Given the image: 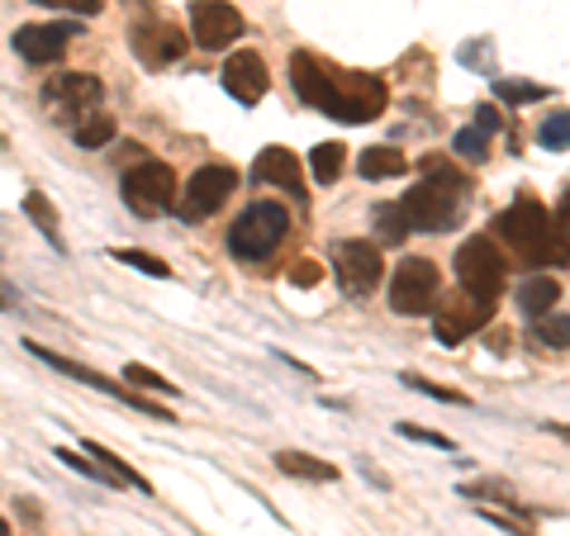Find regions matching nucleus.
<instances>
[{
    "label": "nucleus",
    "mask_w": 570,
    "mask_h": 536,
    "mask_svg": "<svg viewBox=\"0 0 570 536\" xmlns=\"http://www.w3.org/2000/svg\"><path fill=\"white\" fill-rule=\"evenodd\" d=\"M234 190H238V171L224 167V162H209V167H200L190 176L186 195L176 200V214H181L186 224H200V219H209L214 209H224V200Z\"/></svg>",
    "instance_id": "6e6552de"
},
{
    "label": "nucleus",
    "mask_w": 570,
    "mask_h": 536,
    "mask_svg": "<svg viewBox=\"0 0 570 536\" xmlns=\"http://www.w3.org/2000/svg\"><path fill=\"white\" fill-rule=\"evenodd\" d=\"M438 290H442L438 266L428 257H404L395 266V280H390V309L404 318H423V314H433Z\"/></svg>",
    "instance_id": "0eeeda50"
},
{
    "label": "nucleus",
    "mask_w": 570,
    "mask_h": 536,
    "mask_svg": "<svg viewBox=\"0 0 570 536\" xmlns=\"http://www.w3.org/2000/svg\"><path fill=\"white\" fill-rule=\"evenodd\" d=\"M452 148H456V157H466V162H485L490 138L480 133V129H461V133L452 138Z\"/></svg>",
    "instance_id": "cd10ccee"
},
{
    "label": "nucleus",
    "mask_w": 570,
    "mask_h": 536,
    "mask_svg": "<svg viewBox=\"0 0 570 536\" xmlns=\"http://www.w3.org/2000/svg\"><path fill=\"white\" fill-rule=\"evenodd\" d=\"M356 171H362V181H395L409 171V157L400 148H366L356 157Z\"/></svg>",
    "instance_id": "6ab92c4d"
},
{
    "label": "nucleus",
    "mask_w": 570,
    "mask_h": 536,
    "mask_svg": "<svg viewBox=\"0 0 570 536\" xmlns=\"http://www.w3.org/2000/svg\"><path fill=\"white\" fill-rule=\"evenodd\" d=\"M190 33L205 52H224L228 43L243 39V14H238V6H228V0H195Z\"/></svg>",
    "instance_id": "9b49d317"
},
{
    "label": "nucleus",
    "mask_w": 570,
    "mask_h": 536,
    "mask_svg": "<svg viewBox=\"0 0 570 536\" xmlns=\"http://www.w3.org/2000/svg\"><path fill=\"white\" fill-rule=\"evenodd\" d=\"M452 266H456L461 295H471L480 304H494L499 295H504V285H509V261L494 247V238H485V234H475V238L461 242Z\"/></svg>",
    "instance_id": "20e7f679"
},
{
    "label": "nucleus",
    "mask_w": 570,
    "mask_h": 536,
    "mask_svg": "<svg viewBox=\"0 0 570 536\" xmlns=\"http://www.w3.org/2000/svg\"><path fill=\"white\" fill-rule=\"evenodd\" d=\"M119 133V123L110 115H91V119H81L77 129H71V138H77V148H105Z\"/></svg>",
    "instance_id": "393cba45"
},
{
    "label": "nucleus",
    "mask_w": 570,
    "mask_h": 536,
    "mask_svg": "<svg viewBox=\"0 0 570 536\" xmlns=\"http://www.w3.org/2000/svg\"><path fill=\"white\" fill-rule=\"evenodd\" d=\"M24 214H29L33 224H39V234H43V238H48V242H52V247H58V252H62V228H58V209L48 205V195L29 190V195H24Z\"/></svg>",
    "instance_id": "4be33fe9"
},
{
    "label": "nucleus",
    "mask_w": 570,
    "mask_h": 536,
    "mask_svg": "<svg viewBox=\"0 0 570 536\" xmlns=\"http://www.w3.org/2000/svg\"><path fill=\"white\" fill-rule=\"evenodd\" d=\"M219 81H224V91L234 96L238 105H257L266 96V86H272V71H266L262 52L243 48V52H234V58L224 62V77Z\"/></svg>",
    "instance_id": "4468645a"
},
{
    "label": "nucleus",
    "mask_w": 570,
    "mask_h": 536,
    "mask_svg": "<svg viewBox=\"0 0 570 536\" xmlns=\"http://www.w3.org/2000/svg\"><path fill=\"white\" fill-rule=\"evenodd\" d=\"M404 385H414V389H423V395H433V399H448V404H466V395H456V389H442L433 380H423V375H404Z\"/></svg>",
    "instance_id": "2f4dec72"
},
{
    "label": "nucleus",
    "mask_w": 570,
    "mask_h": 536,
    "mask_svg": "<svg viewBox=\"0 0 570 536\" xmlns=\"http://www.w3.org/2000/svg\"><path fill=\"white\" fill-rule=\"evenodd\" d=\"M129 48L142 67L163 71L186 52V33L171 20H163V14H142V20H134V29H129Z\"/></svg>",
    "instance_id": "9d476101"
},
{
    "label": "nucleus",
    "mask_w": 570,
    "mask_h": 536,
    "mask_svg": "<svg viewBox=\"0 0 570 536\" xmlns=\"http://www.w3.org/2000/svg\"><path fill=\"white\" fill-rule=\"evenodd\" d=\"M494 96L509 100V105H532V100H547V86H528V81H494Z\"/></svg>",
    "instance_id": "bb28decb"
},
{
    "label": "nucleus",
    "mask_w": 570,
    "mask_h": 536,
    "mask_svg": "<svg viewBox=\"0 0 570 536\" xmlns=\"http://www.w3.org/2000/svg\"><path fill=\"white\" fill-rule=\"evenodd\" d=\"M0 536H10V523H6V517H0Z\"/></svg>",
    "instance_id": "c9c22d12"
},
{
    "label": "nucleus",
    "mask_w": 570,
    "mask_h": 536,
    "mask_svg": "<svg viewBox=\"0 0 570 536\" xmlns=\"http://www.w3.org/2000/svg\"><path fill=\"white\" fill-rule=\"evenodd\" d=\"M542 142L551 152H566V142H570V129H566V115H551L547 123H542Z\"/></svg>",
    "instance_id": "c756f323"
},
{
    "label": "nucleus",
    "mask_w": 570,
    "mask_h": 536,
    "mask_svg": "<svg viewBox=\"0 0 570 536\" xmlns=\"http://www.w3.org/2000/svg\"><path fill=\"white\" fill-rule=\"evenodd\" d=\"M371 228H376V238H381L385 247H400V242L409 238V224H404L400 205H381L376 214H371Z\"/></svg>",
    "instance_id": "b1692460"
},
{
    "label": "nucleus",
    "mask_w": 570,
    "mask_h": 536,
    "mask_svg": "<svg viewBox=\"0 0 570 536\" xmlns=\"http://www.w3.org/2000/svg\"><path fill=\"white\" fill-rule=\"evenodd\" d=\"M494 234L513 247V257H523L532 266H542L551 257V214L542 200H532V195H519V200L499 214Z\"/></svg>",
    "instance_id": "7ed1b4c3"
},
{
    "label": "nucleus",
    "mask_w": 570,
    "mask_h": 536,
    "mask_svg": "<svg viewBox=\"0 0 570 536\" xmlns=\"http://www.w3.org/2000/svg\"><path fill=\"white\" fill-rule=\"evenodd\" d=\"M314 280H318V266L314 261H299L295 266V285H314Z\"/></svg>",
    "instance_id": "f704fd0d"
},
{
    "label": "nucleus",
    "mask_w": 570,
    "mask_h": 536,
    "mask_svg": "<svg viewBox=\"0 0 570 536\" xmlns=\"http://www.w3.org/2000/svg\"><path fill=\"white\" fill-rule=\"evenodd\" d=\"M291 81H295L299 100L324 110L337 123H371V119H381L390 105V91L381 77H371V71H343L324 58H314V52H295Z\"/></svg>",
    "instance_id": "f257e3e1"
},
{
    "label": "nucleus",
    "mask_w": 570,
    "mask_h": 536,
    "mask_svg": "<svg viewBox=\"0 0 570 536\" xmlns=\"http://www.w3.org/2000/svg\"><path fill=\"white\" fill-rule=\"evenodd\" d=\"M566 337H570V324L566 314H547V318H532V343L542 351H566Z\"/></svg>",
    "instance_id": "5701e85b"
},
{
    "label": "nucleus",
    "mask_w": 570,
    "mask_h": 536,
    "mask_svg": "<svg viewBox=\"0 0 570 536\" xmlns=\"http://www.w3.org/2000/svg\"><path fill=\"white\" fill-rule=\"evenodd\" d=\"M105 96L100 77H86V71H62V77H52L43 86V100L52 110H67V115H91Z\"/></svg>",
    "instance_id": "2eb2a0df"
},
{
    "label": "nucleus",
    "mask_w": 570,
    "mask_h": 536,
    "mask_svg": "<svg viewBox=\"0 0 570 536\" xmlns=\"http://www.w3.org/2000/svg\"><path fill=\"white\" fill-rule=\"evenodd\" d=\"M39 361H48L52 370H62V375H71V380H81V385H91V389H100V395H115V399H124V404H134V408H142V414H157V418H167V408H157V404H148L142 395H134V389H119L110 375H100V370H86L81 361H67V356H58V351H48V347H39V343H24Z\"/></svg>",
    "instance_id": "f8f14e48"
},
{
    "label": "nucleus",
    "mask_w": 570,
    "mask_h": 536,
    "mask_svg": "<svg viewBox=\"0 0 570 536\" xmlns=\"http://www.w3.org/2000/svg\"><path fill=\"white\" fill-rule=\"evenodd\" d=\"M71 39H77V24H20L10 43H14V52H20L24 62L48 67V62L62 58Z\"/></svg>",
    "instance_id": "ddd939ff"
},
{
    "label": "nucleus",
    "mask_w": 570,
    "mask_h": 536,
    "mask_svg": "<svg viewBox=\"0 0 570 536\" xmlns=\"http://www.w3.org/2000/svg\"><path fill=\"white\" fill-rule=\"evenodd\" d=\"M124 205H129L138 219H163V214H171V205H176L171 167L157 162V157H142L138 167H129V176H124Z\"/></svg>",
    "instance_id": "423d86ee"
},
{
    "label": "nucleus",
    "mask_w": 570,
    "mask_h": 536,
    "mask_svg": "<svg viewBox=\"0 0 570 536\" xmlns=\"http://www.w3.org/2000/svg\"><path fill=\"white\" fill-rule=\"evenodd\" d=\"M276 470L281 475H295V479H309V485H333L337 470L328 460H318L309 451H276Z\"/></svg>",
    "instance_id": "aec40b11"
},
{
    "label": "nucleus",
    "mask_w": 570,
    "mask_h": 536,
    "mask_svg": "<svg viewBox=\"0 0 570 536\" xmlns=\"http://www.w3.org/2000/svg\"><path fill=\"white\" fill-rule=\"evenodd\" d=\"M33 6H52V10H71V14H96L100 0H33Z\"/></svg>",
    "instance_id": "473e14b6"
},
{
    "label": "nucleus",
    "mask_w": 570,
    "mask_h": 536,
    "mask_svg": "<svg viewBox=\"0 0 570 536\" xmlns=\"http://www.w3.org/2000/svg\"><path fill=\"white\" fill-rule=\"evenodd\" d=\"M124 380H129V385H142V389H153V395H176V385H167L157 370H148V366H134V361L124 366Z\"/></svg>",
    "instance_id": "c85d7f7f"
},
{
    "label": "nucleus",
    "mask_w": 570,
    "mask_h": 536,
    "mask_svg": "<svg viewBox=\"0 0 570 536\" xmlns=\"http://www.w3.org/2000/svg\"><path fill=\"white\" fill-rule=\"evenodd\" d=\"M253 181L262 186H281L291 195H305V176H299V157L291 148H262V157L253 162Z\"/></svg>",
    "instance_id": "f3484780"
},
{
    "label": "nucleus",
    "mask_w": 570,
    "mask_h": 536,
    "mask_svg": "<svg viewBox=\"0 0 570 536\" xmlns=\"http://www.w3.org/2000/svg\"><path fill=\"white\" fill-rule=\"evenodd\" d=\"M291 234V214L281 205H247L228 228V252L238 261H266Z\"/></svg>",
    "instance_id": "39448f33"
},
{
    "label": "nucleus",
    "mask_w": 570,
    "mask_h": 536,
    "mask_svg": "<svg viewBox=\"0 0 570 536\" xmlns=\"http://www.w3.org/2000/svg\"><path fill=\"white\" fill-rule=\"evenodd\" d=\"M343 162H347V148L343 142H318V148L309 152V171L318 186H333L337 176H343Z\"/></svg>",
    "instance_id": "412c9836"
},
{
    "label": "nucleus",
    "mask_w": 570,
    "mask_h": 536,
    "mask_svg": "<svg viewBox=\"0 0 570 536\" xmlns=\"http://www.w3.org/2000/svg\"><path fill=\"white\" fill-rule=\"evenodd\" d=\"M423 171H428V181H419L404 195L400 214H404L409 234H448L461 219V190H466V181L448 162H438V157H428Z\"/></svg>",
    "instance_id": "f03ea898"
},
{
    "label": "nucleus",
    "mask_w": 570,
    "mask_h": 536,
    "mask_svg": "<svg viewBox=\"0 0 570 536\" xmlns=\"http://www.w3.org/2000/svg\"><path fill=\"white\" fill-rule=\"evenodd\" d=\"M490 324V304H480L471 295H461L456 304H448V309H438V343L442 347H456V343H466V332L475 328H485Z\"/></svg>",
    "instance_id": "dca6fc26"
},
{
    "label": "nucleus",
    "mask_w": 570,
    "mask_h": 536,
    "mask_svg": "<svg viewBox=\"0 0 570 536\" xmlns=\"http://www.w3.org/2000/svg\"><path fill=\"white\" fill-rule=\"evenodd\" d=\"M475 129L480 133H494L499 129V110H494V105H480V110H475Z\"/></svg>",
    "instance_id": "72a5a7b5"
},
{
    "label": "nucleus",
    "mask_w": 570,
    "mask_h": 536,
    "mask_svg": "<svg viewBox=\"0 0 570 536\" xmlns=\"http://www.w3.org/2000/svg\"><path fill=\"white\" fill-rule=\"evenodd\" d=\"M561 304V285L551 280V276H528L523 285H519V309L528 314V318H547L551 309Z\"/></svg>",
    "instance_id": "a211bd4d"
},
{
    "label": "nucleus",
    "mask_w": 570,
    "mask_h": 536,
    "mask_svg": "<svg viewBox=\"0 0 570 536\" xmlns=\"http://www.w3.org/2000/svg\"><path fill=\"white\" fill-rule=\"evenodd\" d=\"M115 261L134 266V271H142V276H157V280H167V276H171V266H167L163 257H153V252H134V247H115Z\"/></svg>",
    "instance_id": "a878e982"
},
{
    "label": "nucleus",
    "mask_w": 570,
    "mask_h": 536,
    "mask_svg": "<svg viewBox=\"0 0 570 536\" xmlns=\"http://www.w3.org/2000/svg\"><path fill=\"white\" fill-rule=\"evenodd\" d=\"M400 437L423 441V446H438V451H452V437H442V433H423V427H414V423H400Z\"/></svg>",
    "instance_id": "7c9ffc66"
},
{
    "label": "nucleus",
    "mask_w": 570,
    "mask_h": 536,
    "mask_svg": "<svg viewBox=\"0 0 570 536\" xmlns=\"http://www.w3.org/2000/svg\"><path fill=\"white\" fill-rule=\"evenodd\" d=\"M333 276L337 285L356 299V295H371L385 276V261H381V247L376 242H362V238H347V242H333Z\"/></svg>",
    "instance_id": "1a4fd4ad"
}]
</instances>
